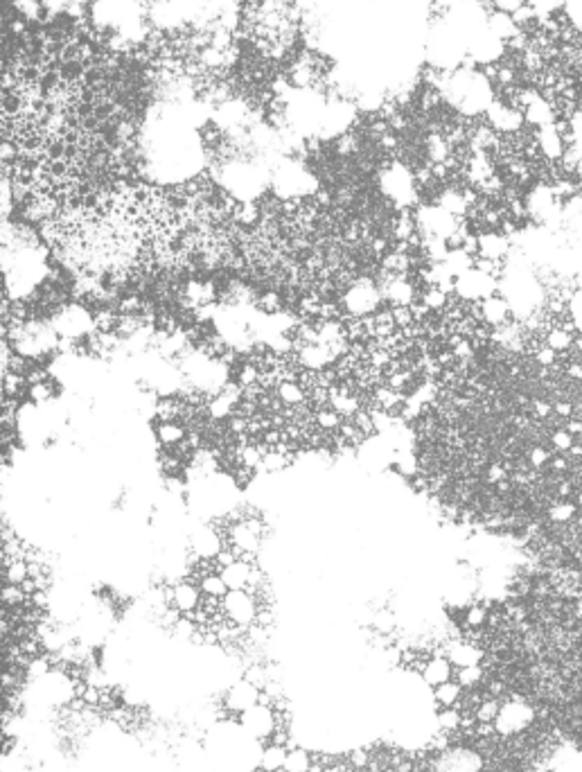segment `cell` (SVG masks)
<instances>
[{
  "label": "cell",
  "mask_w": 582,
  "mask_h": 772,
  "mask_svg": "<svg viewBox=\"0 0 582 772\" xmlns=\"http://www.w3.org/2000/svg\"><path fill=\"white\" fill-rule=\"evenodd\" d=\"M222 610L228 621H233L240 628H249L257 621V612H260V603H257L255 594L249 589H231L222 598Z\"/></svg>",
  "instance_id": "obj_1"
},
{
  "label": "cell",
  "mask_w": 582,
  "mask_h": 772,
  "mask_svg": "<svg viewBox=\"0 0 582 772\" xmlns=\"http://www.w3.org/2000/svg\"><path fill=\"white\" fill-rule=\"evenodd\" d=\"M242 729L249 732L253 739L257 741H266V739H273L275 729H278V711H275L271 704H264V702H257L255 707L246 709L242 713Z\"/></svg>",
  "instance_id": "obj_2"
},
{
  "label": "cell",
  "mask_w": 582,
  "mask_h": 772,
  "mask_svg": "<svg viewBox=\"0 0 582 772\" xmlns=\"http://www.w3.org/2000/svg\"><path fill=\"white\" fill-rule=\"evenodd\" d=\"M167 603L176 610L178 614H194L204 605V592L197 580L181 578L167 589Z\"/></svg>",
  "instance_id": "obj_3"
},
{
  "label": "cell",
  "mask_w": 582,
  "mask_h": 772,
  "mask_svg": "<svg viewBox=\"0 0 582 772\" xmlns=\"http://www.w3.org/2000/svg\"><path fill=\"white\" fill-rule=\"evenodd\" d=\"M224 547H226V538L219 527H201L192 533V538H190L192 558H199V560H215Z\"/></svg>",
  "instance_id": "obj_4"
},
{
  "label": "cell",
  "mask_w": 582,
  "mask_h": 772,
  "mask_svg": "<svg viewBox=\"0 0 582 772\" xmlns=\"http://www.w3.org/2000/svg\"><path fill=\"white\" fill-rule=\"evenodd\" d=\"M260 693H262L260 686H255L251 680H242V682L233 684L231 689L226 691L224 707L228 711L244 713L246 709H251V707H255L257 702H260Z\"/></svg>",
  "instance_id": "obj_5"
},
{
  "label": "cell",
  "mask_w": 582,
  "mask_h": 772,
  "mask_svg": "<svg viewBox=\"0 0 582 772\" xmlns=\"http://www.w3.org/2000/svg\"><path fill=\"white\" fill-rule=\"evenodd\" d=\"M454 673H456V666L452 664V660L445 653H434L424 662L422 671H420V675H422V682L427 686H431V689H436V686H441L445 682L454 680Z\"/></svg>",
  "instance_id": "obj_6"
},
{
  "label": "cell",
  "mask_w": 582,
  "mask_h": 772,
  "mask_svg": "<svg viewBox=\"0 0 582 772\" xmlns=\"http://www.w3.org/2000/svg\"><path fill=\"white\" fill-rule=\"evenodd\" d=\"M253 569H255V562L240 558V560H235L233 565L219 569V574H222L228 589H249Z\"/></svg>",
  "instance_id": "obj_7"
},
{
  "label": "cell",
  "mask_w": 582,
  "mask_h": 772,
  "mask_svg": "<svg viewBox=\"0 0 582 772\" xmlns=\"http://www.w3.org/2000/svg\"><path fill=\"white\" fill-rule=\"evenodd\" d=\"M275 395L287 409H298L307 404V388H305L298 379H282L275 386Z\"/></svg>",
  "instance_id": "obj_8"
},
{
  "label": "cell",
  "mask_w": 582,
  "mask_h": 772,
  "mask_svg": "<svg viewBox=\"0 0 582 772\" xmlns=\"http://www.w3.org/2000/svg\"><path fill=\"white\" fill-rule=\"evenodd\" d=\"M510 317V308H508V301H505L503 296H499V294H492V296L483 298L481 301V319L488 321L490 326H503L505 321H508Z\"/></svg>",
  "instance_id": "obj_9"
},
{
  "label": "cell",
  "mask_w": 582,
  "mask_h": 772,
  "mask_svg": "<svg viewBox=\"0 0 582 772\" xmlns=\"http://www.w3.org/2000/svg\"><path fill=\"white\" fill-rule=\"evenodd\" d=\"M156 438L163 447H176L187 438V427L181 421H158Z\"/></svg>",
  "instance_id": "obj_10"
},
{
  "label": "cell",
  "mask_w": 582,
  "mask_h": 772,
  "mask_svg": "<svg viewBox=\"0 0 582 772\" xmlns=\"http://www.w3.org/2000/svg\"><path fill=\"white\" fill-rule=\"evenodd\" d=\"M490 678V673L485 671L483 664H474V666H461V669H456L454 673V680L463 686L465 691H472V689H481V686L485 684V680Z\"/></svg>",
  "instance_id": "obj_11"
},
{
  "label": "cell",
  "mask_w": 582,
  "mask_h": 772,
  "mask_svg": "<svg viewBox=\"0 0 582 772\" xmlns=\"http://www.w3.org/2000/svg\"><path fill=\"white\" fill-rule=\"evenodd\" d=\"M463 693H465L463 686L458 684L456 680H450V682H445V684L436 686V689H434V702L441 709L458 707V704H461V700H463Z\"/></svg>",
  "instance_id": "obj_12"
},
{
  "label": "cell",
  "mask_w": 582,
  "mask_h": 772,
  "mask_svg": "<svg viewBox=\"0 0 582 772\" xmlns=\"http://www.w3.org/2000/svg\"><path fill=\"white\" fill-rule=\"evenodd\" d=\"M287 748L280 745V743H271L260 752V770H269V772H278L284 768V761H287Z\"/></svg>",
  "instance_id": "obj_13"
},
{
  "label": "cell",
  "mask_w": 582,
  "mask_h": 772,
  "mask_svg": "<svg viewBox=\"0 0 582 772\" xmlns=\"http://www.w3.org/2000/svg\"><path fill=\"white\" fill-rule=\"evenodd\" d=\"M199 587H201L204 598H217V600H222L228 592H231L219 571H208V574H204L199 578Z\"/></svg>",
  "instance_id": "obj_14"
},
{
  "label": "cell",
  "mask_w": 582,
  "mask_h": 772,
  "mask_svg": "<svg viewBox=\"0 0 582 772\" xmlns=\"http://www.w3.org/2000/svg\"><path fill=\"white\" fill-rule=\"evenodd\" d=\"M3 578L5 585H23L30 580V562L18 558V560H9L3 567Z\"/></svg>",
  "instance_id": "obj_15"
},
{
  "label": "cell",
  "mask_w": 582,
  "mask_h": 772,
  "mask_svg": "<svg viewBox=\"0 0 582 772\" xmlns=\"http://www.w3.org/2000/svg\"><path fill=\"white\" fill-rule=\"evenodd\" d=\"M341 423H343V416L334 411L330 404L328 407H321V409H316V411H314V425H316L323 434H337Z\"/></svg>",
  "instance_id": "obj_16"
},
{
  "label": "cell",
  "mask_w": 582,
  "mask_h": 772,
  "mask_svg": "<svg viewBox=\"0 0 582 772\" xmlns=\"http://www.w3.org/2000/svg\"><path fill=\"white\" fill-rule=\"evenodd\" d=\"M501 704L503 700L499 698H490V695H485V698L481 700L479 707L474 709V716L479 722H488V725H494L499 718V711H501Z\"/></svg>",
  "instance_id": "obj_17"
},
{
  "label": "cell",
  "mask_w": 582,
  "mask_h": 772,
  "mask_svg": "<svg viewBox=\"0 0 582 772\" xmlns=\"http://www.w3.org/2000/svg\"><path fill=\"white\" fill-rule=\"evenodd\" d=\"M312 764L314 759L309 757V752H305L303 748H293L287 752V761H284L282 772H309Z\"/></svg>",
  "instance_id": "obj_18"
},
{
  "label": "cell",
  "mask_w": 582,
  "mask_h": 772,
  "mask_svg": "<svg viewBox=\"0 0 582 772\" xmlns=\"http://www.w3.org/2000/svg\"><path fill=\"white\" fill-rule=\"evenodd\" d=\"M461 722H463V711L458 707H447L438 711V727L445 734H456L461 732Z\"/></svg>",
  "instance_id": "obj_19"
},
{
  "label": "cell",
  "mask_w": 582,
  "mask_h": 772,
  "mask_svg": "<svg viewBox=\"0 0 582 772\" xmlns=\"http://www.w3.org/2000/svg\"><path fill=\"white\" fill-rule=\"evenodd\" d=\"M574 337L576 335H569L567 330L553 328V330H549V335H546V346H551L560 355V352H567V350L574 348Z\"/></svg>",
  "instance_id": "obj_20"
},
{
  "label": "cell",
  "mask_w": 582,
  "mask_h": 772,
  "mask_svg": "<svg viewBox=\"0 0 582 772\" xmlns=\"http://www.w3.org/2000/svg\"><path fill=\"white\" fill-rule=\"evenodd\" d=\"M576 517V504L569 501H560L556 506L549 508V520L551 522H569Z\"/></svg>",
  "instance_id": "obj_21"
},
{
  "label": "cell",
  "mask_w": 582,
  "mask_h": 772,
  "mask_svg": "<svg viewBox=\"0 0 582 772\" xmlns=\"http://www.w3.org/2000/svg\"><path fill=\"white\" fill-rule=\"evenodd\" d=\"M257 305H260L262 312L275 314V312H280V308H282V296L280 294H275V292H266V294H262L260 298H257Z\"/></svg>",
  "instance_id": "obj_22"
},
{
  "label": "cell",
  "mask_w": 582,
  "mask_h": 772,
  "mask_svg": "<svg viewBox=\"0 0 582 772\" xmlns=\"http://www.w3.org/2000/svg\"><path fill=\"white\" fill-rule=\"evenodd\" d=\"M553 441V447H556L558 452H569L571 447H574V436H571L567 429H556L551 436Z\"/></svg>",
  "instance_id": "obj_23"
},
{
  "label": "cell",
  "mask_w": 582,
  "mask_h": 772,
  "mask_svg": "<svg viewBox=\"0 0 582 772\" xmlns=\"http://www.w3.org/2000/svg\"><path fill=\"white\" fill-rule=\"evenodd\" d=\"M370 761H373V757H368L366 750H355V752H350V757H348V764L352 770H366L370 766Z\"/></svg>",
  "instance_id": "obj_24"
},
{
  "label": "cell",
  "mask_w": 582,
  "mask_h": 772,
  "mask_svg": "<svg viewBox=\"0 0 582 772\" xmlns=\"http://www.w3.org/2000/svg\"><path fill=\"white\" fill-rule=\"evenodd\" d=\"M556 359H558V352L553 350L551 346H539L535 350V361H537L539 366H544V368H549V366L556 364Z\"/></svg>",
  "instance_id": "obj_25"
},
{
  "label": "cell",
  "mask_w": 582,
  "mask_h": 772,
  "mask_svg": "<svg viewBox=\"0 0 582 772\" xmlns=\"http://www.w3.org/2000/svg\"><path fill=\"white\" fill-rule=\"evenodd\" d=\"M551 461V454L544 450V447H535V450H530V465L533 468H544Z\"/></svg>",
  "instance_id": "obj_26"
},
{
  "label": "cell",
  "mask_w": 582,
  "mask_h": 772,
  "mask_svg": "<svg viewBox=\"0 0 582 772\" xmlns=\"http://www.w3.org/2000/svg\"><path fill=\"white\" fill-rule=\"evenodd\" d=\"M505 476H508V472H505L503 465H490V470H488V481L490 483H499V481L505 479Z\"/></svg>",
  "instance_id": "obj_27"
},
{
  "label": "cell",
  "mask_w": 582,
  "mask_h": 772,
  "mask_svg": "<svg viewBox=\"0 0 582 772\" xmlns=\"http://www.w3.org/2000/svg\"><path fill=\"white\" fill-rule=\"evenodd\" d=\"M574 404H571V402H556V404H553V411H556L558 416H565V418H569L571 414H574Z\"/></svg>",
  "instance_id": "obj_28"
},
{
  "label": "cell",
  "mask_w": 582,
  "mask_h": 772,
  "mask_svg": "<svg viewBox=\"0 0 582 772\" xmlns=\"http://www.w3.org/2000/svg\"><path fill=\"white\" fill-rule=\"evenodd\" d=\"M567 375L571 379H582V364H569L567 366Z\"/></svg>",
  "instance_id": "obj_29"
},
{
  "label": "cell",
  "mask_w": 582,
  "mask_h": 772,
  "mask_svg": "<svg viewBox=\"0 0 582 772\" xmlns=\"http://www.w3.org/2000/svg\"><path fill=\"white\" fill-rule=\"evenodd\" d=\"M535 411H537L539 418H546L553 411V407L549 402H542V400H539V402H535Z\"/></svg>",
  "instance_id": "obj_30"
},
{
  "label": "cell",
  "mask_w": 582,
  "mask_h": 772,
  "mask_svg": "<svg viewBox=\"0 0 582 772\" xmlns=\"http://www.w3.org/2000/svg\"><path fill=\"white\" fill-rule=\"evenodd\" d=\"M565 429H567V432H569L571 436H576V434H582V421H569Z\"/></svg>",
  "instance_id": "obj_31"
},
{
  "label": "cell",
  "mask_w": 582,
  "mask_h": 772,
  "mask_svg": "<svg viewBox=\"0 0 582 772\" xmlns=\"http://www.w3.org/2000/svg\"><path fill=\"white\" fill-rule=\"evenodd\" d=\"M567 465H569V463H567V459H562V456H558V459H553V461H551V468L556 470V472H560V470L565 472V470H567Z\"/></svg>",
  "instance_id": "obj_32"
},
{
  "label": "cell",
  "mask_w": 582,
  "mask_h": 772,
  "mask_svg": "<svg viewBox=\"0 0 582 772\" xmlns=\"http://www.w3.org/2000/svg\"><path fill=\"white\" fill-rule=\"evenodd\" d=\"M323 772H348V770H346V768H341V766H328Z\"/></svg>",
  "instance_id": "obj_33"
},
{
  "label": "cell",
  "mask_w": 582,
  "mask_h": 772,
  "mask_svg": "<svg viewBox=\"0 0 582 772\" xmlns=\"http://www.w3.org/2000/svg\"><path fill=\"white\" fill-rule=\"evenodd\" d=\"M574 494H576V506H580V508H582V488H580V490H576Z\"/></svg>",
  "instance_id": "obj_34"
},
{
  "label": "cell",
  "mask_w": 582,
  "mask_h": 772,
  "mask_svg": "<svg viewBox=\"0 0 582 772\" xmlns=\"http://www.w3.org/2000/svg\"><path fill=\"white\" fill-rule=\"evenodd\" d=\"M578 651L582 653V633H580V637H578Z\"/></svg>",
  "instance_id": "obj_35"
},
{
  "label": "cell",
  "mask_w": 582,
  "mask_h": 772,
  "mask_svg": "<svg viewBox=\"0 0 582 772\" xmlns=\"http://www.w3.org/2000/svg\"><path fill=\"white\" fill-rule=\"evenodd\" d=\"M257 772H269V770H257Z\"/></svg>",
  "instance_id": "obj_36"
},
{
  "label": "cell",
  "mask_w": 582,
  "mask_h": 772,
  "mask_svg": "<svg viewBox=\"0 0 582 772\" xmlns=\"http://www.w3.org/2000/svg\"><path fill=\"white\" fill-rule=\"evenodd\" d=\"M580 623H582V621H580Z\"/></svg>",
  "instance_id": "obj_37"
}]
</instances>
